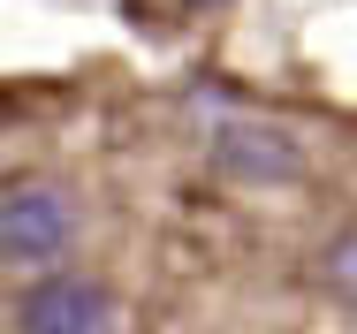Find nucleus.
Returning a JSON list of instances; mask_svg holds the SVG:
<instances>
[{"label": "nucleus", "instance_id": "nucleus-3", "mask_svg": "<svg viewBox=\"0 0 357 334\" xmlns=\"http://www.w3.org/2000/svg\"><path fill=\"white\" fill-rule=\"evenodd\" d=\"M213 160H220V175L259 183V190H282V183L304 175V144L289 130H274V122H228L213 137Z\"/></svg>", "mask_w": 357, "mask_h": 334}, {"label": "nucleus", "instance_id": "nucleus-4", "mask_svg": "<svg viewBox=\"0 0 357 334\" xmlns=\"http://www.w3.org/2000/svg\"><path fill=\"white\" fill-rule=\"evenodd\" d=\"M319 273H327V289H335V296H350V304H357V228H342V236L327 243Z\"/></svg>", "mask_w": 357, "mask_h": 334}, {"label": "nucleus", "instance_id": "nucleus-1", "mask_svg": "<svg viewBox=\"0 0 357 334\" xmlns=\"http://www.w3.org/2000/svg\"><path fill=\"white\" fill-rule=\"evenodd\" d=\"M76 243V205L46 183H23L0 198V266H54Z\"/></svg>", "mask_w": 357, "mask_h": 334}, {"label": "nucleus", "instance_id": "nucleus-2", "mask_svg": "<svg viewBox=\"0 0 357 334\" xmlns=\"http://www.w3.org/2000/svg\"><path fill=\"white\" fill-rule=\"evenodd\" d=\"M23 334H114V296L107 281H84V273H46L23 312H15Z\"/></svg>", "mask_w": 357, "mask_h": 334}]
</instances>
